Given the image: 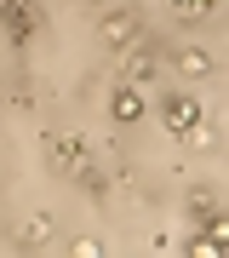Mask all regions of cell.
Wrapping results in <instances>:
<instances>
[{"instance_id":"cell-2","label":"cell","mask_w":229,"mask_h":258,"mask_svg":"<svg viewBox=\"0 0 229 258\" xmlns=\"http://www.w3.org/2000/svg\"><path fill=\"white\" fill-rule=\"evenodd\" d=\"M137 115H143V98L120 86V92H115V120H137Z\"/></svg>"},{"instance_id":"cell-1","label":"cell","mask_w":229,"mask_h":258,"mask_svg":"<svg viewBox=\"0 0 229 258\" xmlns=\"http://www.w3.org/2000/svg\"><path fill=\"white\" fill-rule=\"evenodd\" d=\"M195 120H201V103H189V98H172V103H166V126H172L178 138L195 126Z\"/></svg>"},{"instance_id":"cell-3","label":"cell","mask_w":229,"mask_h":258,"mask_svg":"<svg viewBox=\"0 0 229 258\" xmlns=\"http://www.w3.org/2000/svg\"><path fill=\"white\" fill-rule=\"evenodd\" d=\"M183 69H189V75H206L212 57H206V52H183Z\"/></svg>"}]
</instances>
